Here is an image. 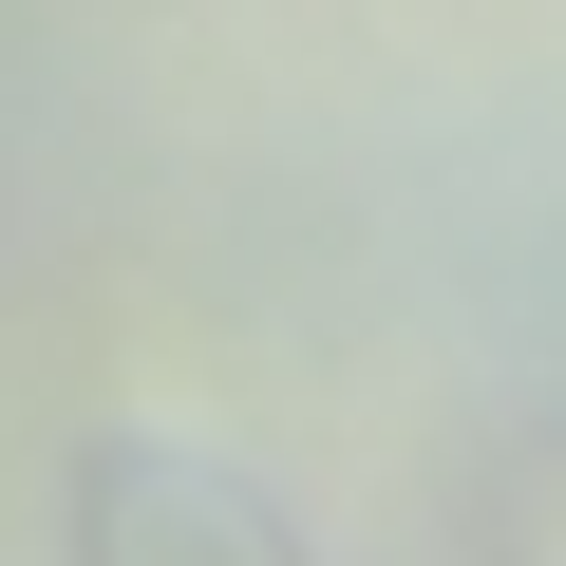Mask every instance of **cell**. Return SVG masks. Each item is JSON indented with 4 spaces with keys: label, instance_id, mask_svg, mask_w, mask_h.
I'll return each instance as SVG.
<instances>
[{
    "label": "cell",
    "instance_id": "obj_1",
    "mask_svg": "<svg viewBox=\"0 0 566 566\" xmlns=\"http://www.w3.org/2000/svg\"><path fill=\"white\" fill-rule=\"evenodd\" d=\"M57 547H76V566H322L303 510H283L245 453L151 434V416H114V434L57 453Z\"/></svg>",
    "mask_w": 566,
    "mask_h": 566
},
{
    "label": "cell",
    "instance_id": "obj_2",
    "mask_svg": "<svg viewBox=\"0 0 566 566\" xmlns=\"http://www.w3.org/2000/svg\"><path fill=\"white\" fill-rule=\"evenodd\" d=\"M547 566H566V547H547Z\"/></svg>",
    "mask_w": 566,
    "mask_h": 566
}]
</instances>
